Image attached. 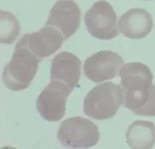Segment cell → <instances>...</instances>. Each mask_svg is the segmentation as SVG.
<instances>
[{"mask_svg": "<svg viewBox=\"0 0 155 149\" xmlns=\"http://www.w3.org/2000/svg\"><path fill=\"white\" fill-rule=\"evenodd\" d=\"M126 137L131 148H151L155 144V125L149 121H135L129 126Z\"/></svg>", "mask_w": 155, "mask_h": 149, "instance_id": "obj_13", "label": "cell"}, {"mask_svg": "<svg viewBox=\"0 0 155 149\" xmlns=\"http://www.w3.org/2000/svg\"><path fill=\"white\" fill-rule=\"evenodd\" d=\"M20 25L15 16L8 12H0V41L2 44L14 43L19 34Z\"/></svg>", "mask_w": 155, "mask_h": 149, "instance_id": "obj_14", "label": "cell"}, {"mask_svg": "<svg viewBox=\"0 0 155 149\" xmlns=\"http://www.w3.org/2000/svg\"><path fill=\"white\" fill-rule=\"evenodd\" d=\"M100 138L98 127L88 119L80 116L66 119L60 124L58 139L62 145L72 148L94 147Z\"/></svg>", "mask_w": 155, "mask_h": 149, "instance_id": "obj_3", "label": "cell"}, {"mask_svg": "<svg viewBox=\"0 0 155 149\" xmlns=\"http://www.w3.org/2000/svg\"><path fill=\"white\" fill-rule=\"evenodd\" d=\"M153 21L146 9L133 8L122 15L118 22L120 33L125 37L134 40L142 39L150 33Z\"/></svg>", "mask_w": 155, "mask_h": 149, "instance_id": "obj_10", "label": "cell"}, {"mask_svg": "<svg viewBox=\"0 0 155 149\" xmlns=\"http://www.w3.org/2000/svg\"><path fill=\"white\" fill-rule=\"evenodd\" d=\"M81 15V9L73 0H61L51 9L46 25L56 28L68 40L80 28Z\"/></svg>", "mask_w": 155, "mask_h": 149, "instance_id": "obj_7", "label": "cell"}, {"mask_svg": "<svg viewBox=\"0 0 155 149\" xmlns=\"http://www.w3.org/2000/svg\"><path fill=\"white\" fill-rule=\"evenodd\" d=\"M120 86L124 91H137L153 85V75L147 65L130 62L121 67L119 72Z\"/></svg>", "mask_w": 155, "mask_h": 149, "instance_id": "obj_11", "label": "cell"}, {"mask_svg": "<svg viewBox=\"0 0 155 149\" xmlns=\"http://www.w3.org/2000/svg\"><path fill=\"white\" fill-rule=\"evenodd\" d=\"M72 92L63 84L50 82L38 96L37 111L47 121H59L66 114L68 97Z\"/></svg>", "mask_w": 155, "mask_h": 149, "instance_id": "obj_5", "label": "cell"}, {"mask_svg": "<svg viewBox=\"0 0 155 149\" xmlns=\"http://www.w3.org/2000/svg\"><path fill=\"white\" fill-rule=\"evenodd\" d=\"M81 61L75 55L62 51L51 61L50 82H57L73 91L81 76Z\"/></svg>", "mask_w": 155, "mask_h": 149, "instance_id": "obj_8", "label": "cell"}, {"mask_svg": "<svg viewBox=\"0 0 155 149\" xmlns=\"http://www.w3.org/2000/svg\"><path fill=\"white\" fill-rule=\"evenodd\" d=\"M144 1H149V0H144Z\"/></svg>", "mask_w": 155, "mask_h": 149, "instance_id": "obj_15", "label": "cell"}, {"mask_svg": "<svg viewBox=\"0 0 155 149\" xmlns=\"http://www.w3.org/2000/svg\"><path fill=\"white\" fill-rule=\"evenodd\" d=\"M124 62L118 54L112 51H101L86 60L84 74L96 83L112 80L118 76Z\"/></svg>", "mask_w": 155, "mask_h": 149, "instance_id": "obj_6", "label": "cell"}, {"mask_svg": "<svg viewBox=\"0 0 155 149\" xmlns=\"http://www.w3.org/2000/svg\"><path fill=\"white\" fill-rule=\"evenodd\" d=\"M123 104L135 114L155 116V85L137 91H124Z\"/></svg>", "mask_w": 155, "mask_h": 149, "instance_id": "obj_12", "label": "cell"}, {"mask_svg": "<svg viewBox=\"0 0 155 149\" xmlns=\"http://www.w3.org/2000/svg\"><path fill=\"white\" fill-rule=\"evenodd\" d=\"M87 30L100 40H111L119 34L117 15L108 2L102 0L94 4L84 17Z\"/></svg>", "mask_w": 155, "mask_h": 149, "instance_id": "obj_4", "label": "cell"}, {"mask_svg": "<svg viewBox=\"0 0 155 149\" xmlns=\"http://www.w3.org/2000/svg\"><path fill=\"white\" fill-rule=\"evenodd\" d=\"M123 90L112 82L95 86L84 102V112L88 117L98 121L112 118L123 104Z\"/></svg>", "mask_w": 155, "mask_h": 149, "instance_id": "obj_2", "label": "cell"}, {"mask_svg": "<svg viewBox=\"0 0 155 149\" xmlns=\"http://www.w3.org/2000/svg\"><path fill=\"white\" fill-rule=\"evenodd\" d=\"M25 35L28 48L40 59L54 54L62 46L64 40L62 32L50 25Z\"/></svg>", "mask_w": 155, "mask_h": 149, "instance_id": "obj_9", "label": "cell"}, {"mask_svg": "<svg viewBox=\"0 0 155 149\" xmlns=\"http://www.w3.org/2000/svg\"><path fill=\"white\" fill-rule=\"evenodd\" d=\"M40 61L28 48L25 34L16 44L12 60L3 72V82L6 88L12 91L28 88L37 73Z\"/></svg>", "mask_w": 155, "mask_h": 149, "instance_id": "obj_1", "label": "cell"}]
</instances>
